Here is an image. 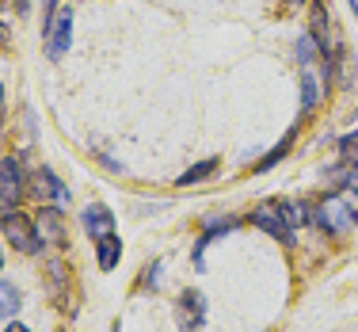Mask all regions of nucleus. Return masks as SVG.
<instances>
[{"label": "nucleus", "mask_w": 358, "mask_h": 332, "mask_svg": "<svg viewBox=\"0 0 358 332\" xmlns=\"http://www.w3.org/2000/svg\"><path fill=\"white\" fill-rule=\"evenodd\" d=\"M313 221L324 229V233H347V229L358 221V214L351 207H347V199H339V195H328L324 202L313 207Z\"/></svg>", "instance_id": "f257e3e1"}, {"label": "nucleus", "mask_w": 358, "mask_h": 332, "mask_svg": "<svg viewBox=\"0 0 358 332\" xmlns=\"http://www.w3.org/2000/svg\"><path fill=\"white\" fill-rule=\"evenodd\" d=\"M4 237H8V241H12L20 252H23V256H35L42 244H46V241H42V233H38L35 221L23 218V214H12V210L4 214Z\"/></svg>", "instance_id": "f03ea898"}, {"label": "nucleus", "mask_w": 358, "mask_h": 332, "mask_svg": "<svg viewBox=\"0 0 358 332\" xmlns=\"http://www.w3.org/2000/svg\"><path fill=\"white\" fill-rule=\"evenodd\" d=\"M23 184H27V176H23L20 160H15V157L0 160V214H8V210L23 199V191H27Z\"/></svg>", "instance_id": "7ed1b4c3"}, {"label": "nucleus", "mask_w": 358, "mask_h": 332, "mask_svg": "<svg viewBox=\"0 0 358 332\" xmlns=\"http://www.w3.org/2000/svg\"><path fill=\"white\" fill-rule=\"evenodd\" d=\"M252 226H259L263 233H271L275 241H294V226L286 221V210L282 202H263V207L252 210Z\"/></svg>", "instance_id": "20e7f679"}, {"label": "nucleus", "mask_w": 358, "mask_h": 332, "mask_svg": "<svg viewBox=\"0 0 358 332\" xmlns=\"http://www.w3.org/2000/svg\"><path fill=\"white\" fill-rule=\"evenodd\" d=\"M202 321H206V298L199 291H183L176 302V325L183 332H199Z\"/></svg>", "instance_id": "39448f33"}, {"label": "nucleus", "mask_w": 358, "mask_h": 332, "mask_svg": "<svg viewBox=\"0 0 358 332\" xmlns=\"http://www.w3.org/2000/svg\"><path fill=\"white\" fill-rule=\"evenodd\" d=\"M69 42H73V12H57L54 20L46 23V57L50 62L65 57Z\"/></svg>", "instance_id": "423d86ee"}, {"label": "nucleus", "mask_w": 358, "mask_h": 332, "mask_svg": "<svg viewBox=\"0 0 358 332\" xmlns=\"http://www.w3.org/2000/svg\"><path fill=\"white\" fill-rule=\"evenodd\" d=\"M80 221H84V229H88L92 241H103V237L115 233V214H110L103 202H92V207L80 214Z\"/></svg>", "instance_id": "0eeeda50"}, {"label": "nucleus", "mask_w": 358, "mask_h": 332, "mask_svg": "<svg viewBox=\"0 0 358 332\" xmlns=\"http://www.w3.org/2000/svg\"><path fill=\"white\" fill-rule=\"evenodd\" d=\"M31 191L42 195V199H54V207H65V202H69V191H65L62 180H57L50 168H38V172H35V180H31Z\"/></svg>", "instance_id": "6e6552de"}, {"label": "nucleus", "mask_w": 358, "mask_h": 332, "mask_svg": "<svg viewBox=\"0 0 358 332\" xmlns=\"http://www.w3.org/2000/svg\"><path fill=\"white\" fill-rule=\"evenodd\" d=\"M35 226H38L42 241H50V244H57V249H65V226H62V210H57V207H42Z\"/></svg>", "instance_id": "1a4fd4ad"}, {"label": "nucleus", "mask_w": 358, "mask_h": 332, "mask_svg": "<svg viewBox=\"0 0 358 332\" xmlns=\"http://www.w3.org/2000/svg\"><path fill=\"white\" fill-rule=\"evenodd\" d=\"M320 99V81H317V69L309 65H301V111H313Z\"/></svg>", "instance_id": "9d476101"}, {"label": "nucleus", "mask_w": 358, "mask_h": 332, "mask_svg": "<svg viewBox=\"0 0 358 332\" xmlns=\"http://www.w3.org/2000/svg\"><path fill=\"white\" fill-rule=\"evenodd\" d=\"M96 260H99V271H115V268H118V260H122V241H118L115 233L103 237V241H99Z\"/></svg>", "instance_id": "9b49d317"}, {"label": "nucleus", "mask_w": 358, "mask_h": 332, "mask_svg": "<svg viewBox=\"0 0 358 332\" xmlns=\"http://www.w3.org/2000/svg\"><path fill=\"white\" fill-rule=\"evenodd\" d=\"M20 286H12L8 279H0V313L4 317H15V310H20Z\"/></svg>", "instance_id": "f8f14e48"}, {"label": "nucleus", "mask_w": 358, "mask_h": 332, "mask_svg": "<svg viewBox=\"0 0 358 332\" xmlns=\"http://www.w3.org/2000/svg\"><path fill=\"white\" fill-rule=\"evenodd\" d=\"M282 210H286V221H289V226H305V221H309V202H305V199H297V202H282Z\"/></svg>", "instance_id": "ddd939ff"}, {"label": "nucleus", "mask_w": 358, "mask_h": 332, "mask_svg": "<svg viewBox=\"0 0 358 332\" xmlns=\"http://www.w3.org/2000/svg\"><path fill=\"white\" fill-rule=\"evenodd\" d=\"M214 168H217V160H202V165H194V168H187V172L183 176H179V184H199V180H206V176L210 172H214Z\"/></svg>", "instance_id": "4468645a"}, {"label": "nucleus", "mask_w": 358, "mask_h": 332, "mask_svg": "<svg viewBox=\"0 0 358 332\" xmlns=\"http://www.w3.org/2000/svg\"><path fill=\"white\" fill-rule=\"evenodd\" d=\"M339 157L355 160V165H358V130H351V134H343V138H339Z\"/></svg>", "instance_id": "2eb2a0df"}, {"label": "nucleus", "mask_w": 358, "mask_h": 332, "mask_svg": "<svg viewBox=\"0 0 358 332\" xmlns=\"http://www.w3.org/2000/svg\"><path fill=\"white\" fill-rule=\"evenodd\" d=\"M347 187H351V191L358 195V165L351 168V172H347Z\"/></svg>", "instance_id": "dca6fc26"}, {"label": "nucleus", "mask_w": 358, "mask_h": 332, "mask_svg": "<svg viewBox=\"0 0 358 332\" xmlns=\"http://www.w3.org/2000/svg\"><path fill=\"white\" fill-rule=\"evenodd\" d=\"M4 332H31V328H27V325H15V321H12V325H8Z\"/></svg>", "instance_id": "f3484780"}, {"label": "nucleus", "mask_w": 358, "mask_h": 332, "mask_svg": "<svg viewBox=\"0 0 358 332\" xmlns=\"http://www.w3.org/2000/svg\"><path fill=\"white\" fill-rule=\"evenodd\" d=\"M286 4H289V8H301V4H305V0H286Z\"/></svg>", "instance_id": "a211bd4d"}, {"label": "nucleus", "mask_w": 358, "mask_h": 332, "mask_svg": "<svg viewBox=\"0 0 358 332\" xmlns=\"http://www.w3.org/2000/svg\"><path fill=\"white\" fill-rule=\"evenodd\" d=\"M0 42H8V31L4 27H0Z\"/></svg>", "instance_id": "6ab92c4d"}, {"label": "nucleus", "mask_w": 358, "mask_h": 332, "mask_svg": "<svg viewBox=\"0 0 358 332\" xmlns=\"http://www.w3.org/2000/svg\"><path fill=\"white\" fill-rule=\"evenodd\" d=\"M347 4H351V8H355V15H358V0H347Z\"/></svg>", "instance_id": "aec40b11"}, {"label": "nucleus", "mask_w": 358, "mask_h": 332, "mask_svg": "<svg viewBox=\"0 0 358 332\" xmlns=\"http://www.w3.org/2000/svg\"><path fill=\"white\" fill-rule=\"evenodd\" d=\"M110 332H122V325H118V321H115V325H110Z\"/></svg>", "instance_id": "412c9836"}, {"label": "nucleus", "mask_w": 358, "mask_h": 332, "mask_svg": "<svg viewBox=\"0 0 358 332\" xmlns=\"http://www.w3.org/2000/svg\"><path fill=\"white\" fill-rule=\"evenodd\" d=\"M0 263H4V256H0Z\"/></svg>", "instance_id": "4be33fe9"}, {"label": "nucleus", "mask_w": 358, "mask_h": 332, "mask_svg": "<svg viewBox=\"0 0 358 332\" xmlns=\"http://www.w3.org/2000/svg\"><path fill=\"white\" fill-rule=\"evenodd\" d=\"M0 92H4V88H0Z\"/></svg>", "instance_id": "5701e85b"}]
</instances>
